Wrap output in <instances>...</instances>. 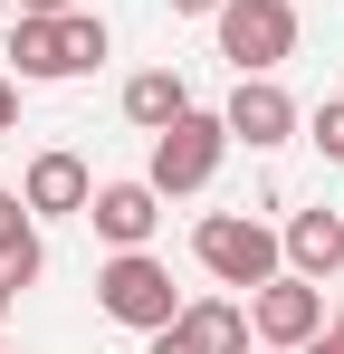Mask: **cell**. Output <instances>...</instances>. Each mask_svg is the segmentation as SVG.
Returning <instances> with one entry per match:
<instances>
[{
  "mask_svg": "<svg viewBox=\"0 0 344 354\" xmlns=\"http://www.w3.org/2000/svg\"><path fill=\"white\" fill-rule=\"evenodd\" d=\"M0 134H19V77H0Z\"/></svg>",
  "mask_w": 344,
  "mask_h": 354,
  "instance_id": "9a60e30c",
  "label": "cell"
},
{
  "mask_svg": "<svg viewBox=\"0 0 344 354\" xmlns=\"http://www.w3.org/2000/svg\"><path fill=\"white\" fill-rule=\"evenodd\" d=\"M96 306H106L124 335H153V326L182 316V288H172V268L153 249H115L106 268H96Z\"/></svg>",
  "mask_w": 344,
  "mask_h": 354,
  "instance_id": "277c9868",
  "label": "cell"
},
{
  "mask_svg": "<svg viewBox=\"0 0 344 354\" xmlns=\"http://www.w3.org/2000/svg\"><path fill=\"white\" fill-rule=\"evenodd\" d=\"M0 354H10V345H0Z\"/></svg>",
  "mask_w": 344,
  "mask_h": 354,
  "instance_id": "603a6c76",
  "label": "cell"
},
{
  "mask_svg": "<svg viewBox=\"0 0 344 354\" xmlns=\"http://www.w3.org/2000/svg\"><path fill=\"white\" fill-rule=\"evenodd\" d=\"M48 268V239H39V211L19 201V192H0V278L10 288H29Z\"/></svg>",
  "mask_w": 344,
  "mask_h": 354,
  "instance_id": "7c38bea8",
  "label": "cell"
},
{
  "mask_svg": "<svg viewBox=\"0 0 344 354\" xmlns=\"http://www.w3.org/2000/svg\"><path fill=\"white\" fill-rule=\"evenodd\" d=\"M86 221H96L106 249H153V230H163V192H153V182H96Z\"/></svg>",
  "mask_w": 344,
  "mask_h": 354,
  "instance_id": "30bf717a",
  "label": "cell"
},
{
  "mask_svg": "<svg viewBox=\"0 0 344 354\" xmlns=\"http://www.w3.org/2000/svg\"><path fill=\"white\" fill-rule=\"evenodd\" d=\"M19 19H57V10H77V0H10Z\"/></svg>",
  "mask_w": 344,
  "mask_h": 354,
  "instance_id": "2e32d148",
  "label": "cell"
},
{
  "mask_svg": "<svg viewBox=\"0 0 344 354\" xmlns=\"http://www.w3.org/2000/svg\"><path fill=\"white\" fill-rule=\"evenodd\" d=\"M220 124H229V144H249V153H278V144H296V96H287L278 77H239L229 86V106H220Z\"/></svg>",
  "mask_w": 344,
  "mask_h": 354,
  "instance_id": "ba28073f",
  "label": "cell"
},
{
  "mask_svg": "<svg viewBox=\"0 0 344 354\" xmlns=\"http://www.w3.org/2000/svg\"><path fill=\"white\" fill-rule=\"evenodd\" d=\"M106 67V19L96 10H57V19H10V77L19 86H67Z\"/></svg>",
  "mask_w": 344,
  "mask_h": 354,
  "instance_id": "6da1fadb",
  "label": "cell"
},
{
  "mask_svg": "<svg viewBox=\"0 0 344 354\" xmlns=\"http://www.w3.org/2000/svg\"><path fill=\"white\" fill-rule=\"evenodd\" d=\"M220 163H229V124L220 115H172L163 134H153V163H144V182L163 192V201H191V192H211L220 182Z\"/></svg>",
  "mask_w": 344,
  "mask_h": 354,
  "instance_id": "7a4b0ae2",
  "label": "cell"
},
{
  "mask_svg": "<svg viewBox=\"0 0 344 354\" xmlns=\"http://www.w3.org/2000/svg\"><path fill=\"white\" fill-rule=\"evenodd\" d=\"M172 19H211V10H220V0H163Z\"/></svg>",
  "mask_w": 344,
  "mask_h": 354,
  "instance_id": "e0dca14e",
  "label": "cell"
},
{
  "mask_svg": "<svg viewBox=\"0 0 344 354\" xmlns=\"http://www.w3.org/2000/svg\"><path fill=\"white\" fill-rule=\"evenodd\" d=\"M325 326H335V335H344V297H335V306H325Z\"/></svg>",
  "mask_w": 344,
  "mask_h": 354,
  "instance_id": "d6986e66",
  "label": "cell"
},
{
  "mask_svg": "<svg viewBox=\"0 0 344 354\" xmlns=\"http://www.w3.org/2000/svg\"><path fill=\"white\" fill-rule=\"evenodd\" d=\"M249 335L296 354L306 335H325V288H316V278H296V268H278L268 288H249Z\"/></svg>",
  "mask_w": 344,
  "mask_h": 354,
  "instance_id": "8992f818",
  "label": "cell"
},
{
  "mask_svg": "<svg viewBox=\"0 0 344 354\" xmlns=\"http://www.w3.org/2000/svg\"><path fill=\"white\" fill-rule=\"evenodd\" d=\"M278 249H287V268L316 278V288L344 278V211H296V221L278 230Z\"/></svg>",
  "mask_w": 344,
  "mask_h": 354,
  "instance_id": "8fae6325",
  "label": "cell"
},
{
  "mask_svg": "<svg viewBox=\"0 0 344 354\" xmlns=\"http://www.w3.org/2000/svg\"><path fill=\"white\" fill-rule=\"evenodd\" d=\"M258 354H287V345H258Z\"/></svg>",
  "mask_w": 344,
  "mask_h": 354,
  "instance_id": "44dd1931",
  "label": "cell"
},
{
  "mask_svg": "<svg viewBox=\"0 0 344 354\" xmlns=\"http://www.w3.org/2000/svg\"><path fill=\"white\" fill-rule=\"evenodd\" d=\"M0 19H10V0H0Z\"/></svg>",
  "mask_w": 344,
  "mask_h": 354,
  "instance_id": "7402d4cb",
  "label": "cell"
},
{
  "mask_svg": "<svg viewBox=\"0 0 344 354\" xmlns=\"http://www.w3.org/2000/svg\"><path fill=\"white\" fill-rule=\"evenodd\" d=\"M10 297H19V288H10V278H0V316H10Z\"/></svg>",
  "mask_w": 344,
  "mask_h": 354,
  "instance_id": "ffe728a7",
  "label": "cell"
},
{
  "mask_svg": "<svg viewBox=\"0 0 344 354\" xmlns=\"http://www.w3.org/2000/svg\"><path fill=\"white\" fill-rule=\"evenodd\" d=\"M172 115H191V86H182L172 67H134V77H124V124H144V134H163Z\"/></svg>",
  "mask_w": 344,
  "mask_h": 354,
  "instance_id": "4fadbf2b",
  "label": "cell"
},
{
  "mask_svg": "<svg viewBox=\"0 0 344 354\" xmlns=\"http://www.w3.org/2000/svg\"><path fill=\"white\" fill-rule=\"evenodd\" d=\"M306 144H316L325 163H344V96H325V106L306 115Z\"/></svg>",
  "mask_w": 344,
  "mask_h": 354,
  "instance_id": "5bb4252c",
  "label": "cell"
},
{
  "mask_svg": "<svg viewBox=\"0 0 344 354\" xmlns=\"http://www.w3.org/2000/svg\"><path fill=\"white\" fill-rule=\"evenodd\" d=\"M296 354H344V335H335V326H325V335H306V345H296Z\"/></svg>",
  "mask_w": 344,
  "mask_h": 354,
  "instance_id": "ac0fdd59",
  "label": "cell"
},
{
  "mask_svg": "<svg viewBox=\"0 0 344 354\" xmlns=\"http://www.w3.org/2000/svg\"><path fill=\"white\" fill-rule=\"evenodd\" d=\"M153 354H249V306L239 297H182V316L144 335Z\"/></svg>",
  "mask_w": 344,
  "mask_h": 354,
  "instance_id": "52a82bcc",
  "label": "cell"
},
{
  "mask_svg": "<svg viewBox=\"0 0 344 354\" xmlns=\"http://www.w3.org/2000/svg\"><path fill=\"white\" fill-rule=\"evenodd\" d=\"M191 259H201L220 288H268V278L287 268L278 230H268V221H249V211H211V221L191 230Z\"/></svg>",
  "mask_w": 344,
  "mask_h": 354,
  "instance_id": "5b68a950",
  "label": "cell"
},
{
  "mask_svg": "<svg viewBox=\"0 0 344 354\" xmlns=\"http://www.w3.org/2000/svg\"><path fill=\"white\" fill-rule=\"evenodd\" d=\"M211 29H220V58L239 67V77H278L287 58H296V0H220L211 10Z\"/></svg>",
  "mask_w": 344,
  "mask_h": 354,
  "instance_id": "3957f363",
  "label": "cell"
},
{
  "mask_svg": "<svg viewBox=\"0 0 344 354\" xmlns=\"http://www.w3.org/2000/svg\"><path fill=\"white\" fill-rule=\"evenodd\" d=\"M19 201H29L39 221H86V201H96V173H86V153H67V144L29 153V173H19Z\"/></svg>",
  "mask_w": 344,
  "mask_h": 354,
  "instance_id": "9c48e42d",
  "label": "cell"
}]
</instances>
